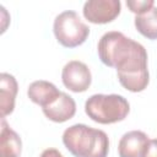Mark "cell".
<instances>
[{
    "label": "cell",
    "mask_w": 157,
    "mask_h": 157,
    "mask_svg": "<svg viewBox=\"0 0 157 157\" xmlns=\"http://www.w3.org/2000/svg\"><path fill=\"white\" fill-rule=\"evenodd\" d=\"M97 52L104 65L117 69L118 80L125 90L141 92L147 87V52L142 44L121 32L110 31L101 37Z\"/></svg>",
    "instance_id": "obj_1"
},
{
    "label": "cell",
    "mask_w": 157,
    "mask_h": 157,
    "mask_svg": "<svg viewBox=\"0 0 157 157\" xmlns=\"http://www.w3.org/2000/svg\"><path fill=\"white\" fill-rule=\"evenodd\" d=\"M63 144L75 157H107L108 135L85 124H74L63 132Z\"/></svg>",
    "instance_id": "obj_2"
},
{
    "label": "cell",
    "mask_w": 157,
    "mask_h": 157,
    "mask_svg": "<svg viewBox=\"0 0 157 157\" xmlns=\"http://www.w3.org/2000/svg\"><path fill=\"white\" fill-rule=\"evenodd\" d=\"M85 112L98 124H114L124 120L129 112V102L120 94H93L85 103Z\"/></svg>",
    "instance_id": "obj_3"
},
{
    "label": "cell",
    "mask_w": 157,
    "mask_h": 157,
    "mask_svg": "<svg viewBox=\"0 0 157 157\" xmlns=\"http://www.w3.org/2000/svg\"><path fill=\"white\" fill-rule=\"evenodd\" d=\"M53 32L56 40L63 47L76 48L86 42L90 34V28L81 21L75 11L66 10L55 17Z\"/></svg>",
    "instance_id": "obj_4"
},
{
    "label": "cell",
    "mask_w": 157,
    "mask_h": 157,
    "mask_svg": "<svg viewBox=\"0 0 157 157\" xmlns=\"http://www.w3.org/2000/svg\"><path fill=\"white\" fill-rule=\"evenodd\" d=\"M121 10L119 0H88L85 2L82 12L85 18L94 25H104L114 21Z\"/></svg>",
    "instance_id": "obj_5"
},
{
    "label": "cell",
    "mask_w": 157,
    "mask_h": 157,
    "mask_svg": "<svg viewBox=\"0 0 157 157\" xmlns=\"http://www.w3.org/2000/svg\"><path fill=\"white\" fill-rule=\"evenodd\" d=\"M61 81L66 88L75 93L88 90L92 82V75L88 66L78 60H71L63 67Z\"/></svg>",
    "instance_id": "obj_6"
},
{
    "label": "cell",
    "mask_w": 157,
    "mask_h": 157,
    "mask_svg": "<svg viewBox=\"0 0 157 157\" xmlns=\"http://www.w3.org/2000/svg\"><path fill=\"white\" fill-rule=\"evenodd\" d=\"M148 136L140 130L125 132L118 144L119 157H144L148 146Z\"/></svg>",
    "instance_id": "obj_7"
},
{
    "label": "cell",
    "mask_w": 157,
    "mask_h": 157,
    "mask_svg": "<svg viewBox=\"0 0 157 157\" xmlns=\"http://www.w3.org/2000/svg\"><path fill=\"white\" fill-rule=\"evenodd\" d=\"M44 115L54 123H65L76 113V103L71 96L61 92L60 96L48 107L42 108Z\"/></svg>",
    "instance_id": "obj_8"
},
{
    "label": "cell",
    "mask_w": 157,
    "mask_h": 157,
    "mask_svg": "<svg viewBox=\"0 0 157 157\" xmlns=\"http://www.w3.org/2000/svg\"><path fill=\"white\" fill-rule=\"evenodd\" d=\"M60 93L61 91H59L54 83L45 80L33 81L27 90L28 98L42 108H45L52 104L60 96Z\"/></svg>",
    "instance_id": "obj_9"
},
{
    "label": "cell",
    "mask_w": 157,
    "mask_h": 157,
    "mask_svg": "<svg viewBox=\"0 0 157 157\" xmlns=\"http://www.w3.org/2000/svg\"><path fill=\"white\" fill-rule=\"evenodd\" d=\"M18 91V85L16 78L7 74L2 72L0 75V110L1 118L11 114L15 108V99Z\"/></svg>",
    "instance_id": "obj_10"
},
{
    "label": "cell",
    "mask_w": 157,
    "mask_h": 157,
    "mask_svg": "<svg viewBox=\"0 0 157 157\" xmlns=\"http://www.w3.org/2000/svg\"><path fill=\"white\" fill-rule=\"evenodd\" d=\"M22 148L21 137L12 130L5 118H1V130H0V157H20Z\"/></svg>",
    "instance_id": "obj_11"
},
{
    "label": "cell",
    "mask_w": 157,
    "mask_h": 157,
    "mask_svg": "<svg viewBox=\"0 0 157 157\" xmlns=\"http://www.w3.org/2000/svg\"><path fill=\"white\" fill-rule=\"evenodd\" d=\"M135 27L147 39H157V7L153 6L148 12L135 17Z\"/></svg>",
    "instance_id": "obj_12"
},
{
    "label": "cell",
    "mask_w": 157,
    "mask_h": 157,
    "mask_svg": "<svg viewBox=\"0 0 157 157\" xmlns=\"http://www.w3.org/2000/svg\"><path fill=\"white\" fill-rule=\"evenodd\" d=\"M126 6L130 9L131 12L136 13V16H140L148 12L155 6V1L153 0H128Z\"/></svg>",
    "instance_id": "obj_13"
},
{
    "label": "cell",
    "mask_w": 157,
    "mask_h": 157,
    "mask_svg": "<svg viewBox=\"0 0 157 157\" xmlns=\"http://www.w3.org/2000/svg\"><path fill=\"white\" fill-rule=\"evenodd\" d=\"M144 157H157V139L150 140Z\"/></svg>",
    "instance_id": "obj_14"
},
{
    "label": "cell",
    "mask_w": 157,
    "mask_h": 157,
    "mask_svg": "<svg viewBox=\"0 0 157 157\" xmlns=\"http://www.w3.org/2000/svg\"><path fill=\"white\" fill-rule=\"evenodd\" d=\"M39 157H64V156H63L61 152L58 151L56 148H47V150H44V151L40 153Z\"/></svg>",
    "instance_id": "obj_15"
}]
</instances>
